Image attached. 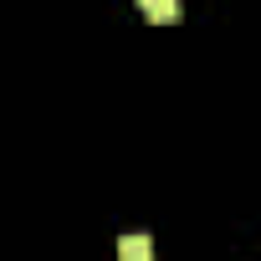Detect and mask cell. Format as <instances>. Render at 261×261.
I'll return each mask as SVG.
<instances>
[{
  "instance_id": "cell-1",
  "label": "cell",
  "mask_w": 261,
  "mask_h": 261,
  "mask_svg": "<svg viewBox=\"0 0 261 261\" xmlns=\"http://www.w3.org/2000/svg\"><path fill=\"white\" fill-rule=\"evenodd\" d=\"M118 261H154V241H149L144 230L123 236V241H118Z\"/></svg>"
},
{
  "instance_id": "cell-2",
  "label": "cell",
  "mask_w": 261,
  "mask_h": 261,
  "mask_svg": "<svg viewBox=\"0 0 261 261\" xmlns=\"http://www.w3.org/2000/svg\"><path fill=\"white\" fill-rule=\"evenodd\" d=\"M144 16L149 21H179V6H169V0H144Z\"/></svg>"
}]
</instances>
